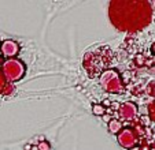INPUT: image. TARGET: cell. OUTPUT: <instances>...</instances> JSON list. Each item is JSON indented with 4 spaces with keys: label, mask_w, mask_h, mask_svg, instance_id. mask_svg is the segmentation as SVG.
Returning a JSON list of instances; mask_svg holds the SVG:
<instances>
[{
    "label": "cell",
    "mask_w": 155,
    "mask_h": 150,
    "mask_svg": "<svg viewBox=\"0 0 155 150\" xmlns=\"http://www.w3.org/2000/svg\"><path fill=\"white\" fill-rule=\"evenodd\" d=\"M108 18L120 32L136 33L151 22L148 0H110Z\"/></svg>",
    "instance_id": "obj_1"
},
{
    "label": "cell",
    "mask_w": 155,
    "mask_h": 150,
    "mask_svg": "<svg viewBox=\"0 0 155 150\" xmlns=\"http://www.w3.org/2000/svg\"><path fill=\"white\" fill-rule=\"evenodd\" d=\"M0 70H2V74H3L6 82H8V83H15V82L21 81L26 72V67H25L24 61L15 58L4 60Z\"/></svg>",
    "instance_id": "obj_2"
},
{
    "label": "cell",
    "mask_w": 155,
    "mask_h": 150,
    "mask_svg": "<svg viewBox=\"0 0 155 150\" xmlns=\"http://www.w3.org/2000/svg\"><path fill=\"white\" fill-rule=\"evenodd\" d=\"M100 86L104 92L111 94H121L124 92V82L122 77L117 70L108 68L104 70L100 75Z\"/></svg>",
    "instance_id": "obj_3"
},
{
    "label": "cell",
    "mask_w": 155,
    "mask_h": 150,
    "mask_svg": "<svg viewBox=\"0 0 155 150\" xmlns=\"http://www.w3.org/2000/svg\"><path fill=\"white\" fill-rule=\"evenodd\" d=\"M117 141L120 143V146H122L124 149H132V147L137 146L139 143V135L136 134V131L133 128H122L120 133L117 134Z\"/></svg>",
    "instance_id": "obj_4"
},
{
    "label": "cell",
    "mask_w": 155,
    "mask_h": 150,
    "mask_svg": "<svg viewBox=\"0 0 155 150\" xmlns=\"http://www.w3.org/2000/svg\"><path fill=\"white\" fill-rule=\"evenodd\" d=\"M137 113H139V108L135 102H124V104L120 105L118 108V115H120L121 119L124 120H135L137 117Z\"/></svg>",
    "instance_id": "obj_5"
},
{
    "label": "cell",
    "mask_w": 155,
    "mask_h": 150,
    "mask_svg": "<svg viewBox=\"0 0 155 150\" xmlns=\"http://www.w3.org/2000/svg\"><path fill=\"white\" fill-rule=\"evenodd\" d=\"M0 52L6 59H14L19 53V45L14 40H4L0 44Z\"/></svg>",
    "instance_id": "obj_6"
},
{
    "label": "cell",
    "mask_w": 155,
    "mask_h": 150,
    "mask_svg": "<svg viewBox=\"0 0 155 150\" xmlns=\"http://www.w3.org/2000/svg\"><path fill=\"white\" fill-rule=\"evenodd\" d=\"M107 128H108V133L110 134L117 135V134L122 130V123H121L118 119H111V120L108 121V124H107Z\"/></svg>",
    "instance_id": "obj_7"
},
{
    "label": "cell",
    "mask_w": 155,
    "mask_h": 150,
    "mask_svg": "<svg viewBox=\"0 0 155 150\" xmlns=\"http://www.w3.org/2000/svg\"><path fill=\"white\" fill-rule=\"evenodd\" d=\"M92 113L95 116H103L106 115V108L102 104H94L92 105Z\"/></svg>",
    "instance_id": "obj_8"
},
{
    "label": "cell",
    "mask_w": 155,
    "mask_h": 150,
    "mask_svg": "<svg viewBox=\"0 0 155 150\" xmlns=\"http://www.w3.org/2000/svg\"><path fill=\"white\" fill-rule=\"evenodd\" d=\"M14 90H15L14 83H8V82H6V85H4V87H3V92H2V94L10 95V94H12V93H14Z\"/></svg>",
    "instance_id": "obj_9"
},
{
    "label": "cell",
    "mask_w": 155,
    "mask_h": 150,
    "mask_svg": "<svg viewBox=\"0 0 155 150\" xmlns=\"http://www.w3.org/2000/svg\"><path fill=\"white\" fill-rule=\"evenodd\" d=\"M146 93L148 95H151V97H155V81H151L146 86Z\"/></svg>",
    "instance_id": "obj_10"
},
{
    "label": "cell",
    "mask_w": 155,
    "mask_h": 150,
    "mask_svg": "<svg viewBox=\"0 0 155 150\" xmlns=\"http://www.w3.org/2000/svg\"><path fill=\"white\" fill-rule=\"evenodd\" d=\"M148 119L155 123V101L148 105Z\"/></svg>",
    "instance_id": "obj_11"
},
{
    "label": "cell",
    "mask_w": 155,
    "mask_h": 150,
    "mask_svg": "<svg viewBox=\"0 0 155 150\" xmlns=\"http://www.w3.org/2000/svg\"><path fill=\"white\" fill-rule=\"evenodd\" d=\"M144 63H146V60H144V55L139 53V55H136V56H135V61H133V64H135L136 67H141V66H144Z\"/></svg>",
    "instance_id": "obj_12"
},
{
    "label": "cell",
    "mask_w": 155,
    "mask_h": 150,
    "mask_svg": "<svg viewBox=\"0 0 155 150\" xmlns=\"http://www.w3.org/2000/svg\"><path fill=\"white\" fill-rule=\"evenodd\" d=\"M37 150H51V146L47 141H40V143L37 145Z\"/></svg>",
    "instance_id": "obj_13"
},
{
    "label": "cell",
    "mask_w": 155,
    "mask_h": 150,
    "mask_svg": "<svg viewBox=\"0 0 155 150\" xmlns=\"http://www.w3.org/2000/svg\"><path fill=\"white\" fill-rule=\"evenodd\" d=\"M4 85H6V79H4L3 74H2V70H0V94H2V92H3Z\"/></svg>",
    "instance_id": "obj_14"
},
{
    "label": "cell",
    "mask_w": 155,
    "mask_h": 150,
    "mask_svg": "<svg viewBox=\"0 0 155 150\" xmlns=\"http://www.w3.org/2000/svg\"><path fill=\"white\" fill-rule=\"evenodd\" d=\"M102 105H103V107L106 108V107H108V105H111V102H110V100H104V101H103V104H102Z\"/></svg>",
    "instance_id": "obj_15"
},
{
    "label": "cell",
    "mask_w": 155,
    "mask_h": 150,
    "mask_svg": "<svg viewBox=\"0 0 155 150\" xmlns=\"http://www.w3.org/2000/svg\"><path fill=\"white\" fill-rule=\"evenodd\" d=\"M148 72H150V74H152V75H155V67H151Z\"/></svg>",
    "instance_id": "obj_16"
},
{
    "label": "cell",
    "mask_w": 155,
    "mask_h": 150,
    "mask_svg": "<svg viewBox=\"0 0 155 150\" xmlns=\"http://www.w3.org/2000/svg\"><path fill=\"white\" fill-rule=\"evenodd\" d=\"M129 150H141V147H139V146H135V147H132V149H129Z\"/></svg>",
    "instance_id": "obj_17"
},
{
    "label": "cell",
    "mask_w": 155,
    "mask_h": 150,
    "mask_svg": "<svg viewBox=\"0 0 155 150\" xmlns=\"http://www.w3.org/2000/svg\"><path fill=\"white\" fill-rule=\"evenodd\" d=\"M151 6H152V8L155 10V0H152V2H151Z\"/></svg>",
    "instance_id": "obj_18"
},
{
    "label": "cell",
    "mask_w": 155,
    "mask_h": 150,
    "mask_svg": "<svg viewBox=\"0 0 155 150\" xmlns=\"http://www.w3.org/2000/svg\"><path fill=\"white\" fill-rule=\"evenodd\" d=\"M152 150H155V142H154V145H152Z\"/></svg>",
    "instance_id": "obj_19"
},
{
    "label": "cell",
    "mask_w": 155,
    "mask_h": 150,
    "mask_svg": "<svg viewBox=\"0 0 155 150\" xmlns=\"http://www.w3.org/2000/svg\"><path fill=\"white\" fill-rule=\"evenodd\" d=\"M0 63H2V58H0Z\"/></svg>",
    "instance_id": "obj_20"
}]
</instances>
